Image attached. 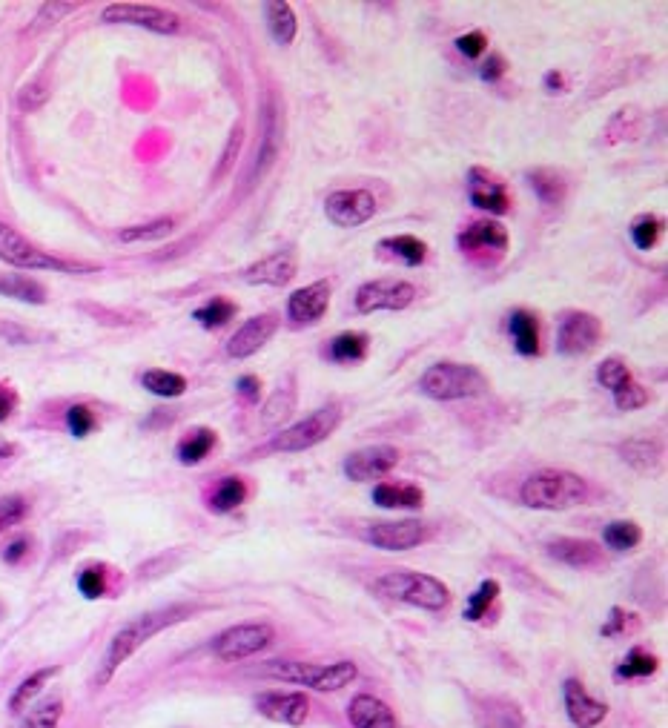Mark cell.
I'll return each mask as SVG.
<instances>
[{"mask_svg":"<svg viewBox=\"0 0 668 728\" xmlns=\"http://www.w3.org/2000/svg\"><path fill=\"white\" fill-rule=\"evenodd\" d=\"M190 611H193L190 605H170V608L150 611V614H141V617H135L132 622H127V625L112 637V643H109L107 654H104V663H101V671H98L95 683H98V686H107L109 680L115 677V671L127 663L141 645L147 643L150 637H155L158 631H164L167 625L187 620Z\"/></svg>","mask_w":668,"mask_h":728,"instance_id":"obj_1","label":"cell"},{"mask_svg":"<svg viewBox=\"0 0 668 728\" xmlns=\"http://www.w3.org/2000/svg\"><path fill=\"white\" fill-rule=\"evenodd\" d=\"M585 496H588V485L582 476L571 471H554V468L531 473L519 488L522 505L534 511H565L585 502Z\"/></svg>","mask_w":668,"mask_h":728,"instance_id":"obj_2","label":"cell"},{"mask_svg":"<svg viewBox=\"0 0 668 728\" xmlns=\"http://www.w3.org/2000/svg\"><path fill=\"white\" fill-rule=\"evenodd\" d=\"M256 674L284 680V683H296V686L316 688V691H339V688L350 686L359 677V668L350 660H339V663L330 665L299 663V660H270V663L259 665Z\"/></svg>","mask_w":668,"mask_h":728,"instance_id":"obj_3","label":"cell"},{"mask_svg":"<svg viewBox=\"0 0 668 728\" xmlns=\"http://www.w3.org/2000/svg\"><path fill=\"white\" fill-rule=\"evenodd\" d=\"M373 591L396 602H408L425 611H442L451 605V591L442 579L416 571H390L373 582Z\"/></svg>","mask_w":668,"mask_h":728,"instance_id":"obj_4","label":"cell"},{"mask_svg":"<svg viewBox=\"0 0 668 728\" xmlns=\"http://www.w3.org/2000/svg\"><path fill=\"white\" fill-rule=\"evenodd\" d=\"M419 387L425 396H431L436 402H456V399L482 396L488 390V379L474 364L436 362L422 373Z\"/></svg>","mask_w":668,"mask_h":728,"instance_id":"obj_5","label":"cell"},{"mask_svg":"<svg viewBox=\"0 0 668 728\" xmlns=\"http://www.w3.org/2000/svg\"><path fill=\"white\" fill-rule=\"evenodd\" d=\"M0 261L21 267V270H55V273H92L95 270L92 264L49 256L46 250L35 247L29 238H23L9 224H0Z\"/></svg>","mask_w":668,"mask_h":728,"instance_id":"obj_6","label":"cell"},{"mask_svg":"<svg viewBox=\"0 0 668 728\" xmlns=\"http://www.w3.org/2000/svg\"><path fill=\"white\" fill-rule=\"evenodd\" d=\"M339 422H342V410H339V407L336 405L319 407V410L310 413L307 419H302V422H296V425H290V428H284L281 433H276L273 442H270V450H276V453H302V450L316 448V445H322L333 430L339 428Z\"/></svg>","mask_w":668,"mask_h":728,"instance_id":"obj_7","label":"cell"},{"mask_svg":"<svg viewBox=\"0 0 668 728\" xmlns=\"http://www.w3.org/2000/svg\"><path fill=\"white\" fill-rule=\"evenodd\" d=\"M273 637L276 634L267 622H241V625H233V628L218 634L213 651L224 663H238V660H247V657L264 651L267 645L273 643Z\"/></svg>","mask_w":668,"mask_h":728,"instance_id":"obj_8","label":"cell"},{"mask_svg":"<svg viewBox=\"0 0 668 728\" xmlns=\"http://www.w3.org/2000/svg\"><path fill=\"white\" fill-rule=\"evenodd\" d=\"M416 299V287L405 279H376L365 281L359 290H356V310L359 313H399V310H408L410 304Z\"/></svg>","mask_w":668,"mask_h":728,"instance_id":"obj_9","label":"cell"},{"mask_svg":"<svg viewBox=\"0 0 668 728\" xmlns=\"http://www.w3.org/2000/svg\"><path fill=\"white\" fill-rule=\"evenodd\" d=\"M603 339V322L585 310H565L557 327V350L562 356H585Z\"/></svg>","mask_w":668,"mask_h":728,"instance_id":"obj_10","label":"cell"},{"mask_svg":"<svg viewBox=\"0 0 668 728\" xmlns=\"http://www.w3.org/2000/svg\"><path fill=\"white\" fill-rule=\"evenodd\" d=\"M104 21L107 23H127V26H141L158 35H175L181 32V18L158 9V6H147V3H112L104 9Z\"/></svg>","mask_w":668,"mask_h":728,"instance_id":"obj_11","label":"cell"},{"mask_svg":"<svg viewBox=\"0 0 668 728\" xmlns=\"http://www.w3.org/2000/svg\"><path fill=\"white\" fill-rule=\"evenodd\" d=\"M324 215L342 230L362 227L376 215V195L370 190H336L324 201Z\"/></svg>","mask_w":668,"mask_h":728,"instance_id":"obj_12","label":"cell"},{"mask_svg":"<svg viewBox=\"0 0 668 728\" xmlns=\"http://www.w3.org/2000/svg\"><path fill=\"white\" fill-rule=\"evenodd\" d=\"M428 528L416 519H402V522H376L362 531V539L382 548V551H410L428 539Z\"/></svg>","mask_w":668,"mask_h":728,"instance_id":"obj_13","label":"cell"},{"mask_svg":"<svg viewBox=\"0 0 668 728\" xmlns=\"http://www.w3.org/2000/svg\"><path fill=\"white\" fill-rule=\"evenodd\" d=\"M399 459H402V453H399V448H393V445H370V448L350 453L345 459V465H342V471L353 482H370V479L388 476L399 465Z\"/></svg>","mask_w":668,"mask_h":728,"instance_id":"obj_14","label":"cell"},{"mask_svg":"<svg viewBox=\"0 0 668 728\" xmlns=\"http://www.w3.org/2000/svg\"><path fill=\"white\" fill-rule=\"evenodd\" d=\"M330 296H333V284L327 279L313 281L307 287H299L290 299H287V319L304 327V324L322 322L327 307H330Z\"/></svg>","mask_w":668,"mask_h":728,"instance_id":"obj_15","label":"cell"},{"mask_svg":"<svg viewBox=\"0 0 668 728\" xmlns=\"http://www.w3.org/2000/svg\"><path fill=\"white\" fill-rule=\"evenodd\" d=\"M276 330H279V316L276 313H259V316L247 319L233 333V339L227 342V353L233 359H250L253 353H259L261 347L273 339Z\"/></svg>","mask_w":668,"mask_h":728,"instance_id":"obj_16","label":"cell"},{"mask_svg":"<svg viewBox=\"0 0 668 728\" xmlns=\"http://www.w3.org/2000/svg\"><path fill=\"white\" fill-rule=\"evenodd\" d=\"M508 241H511L508 230L494 218H479L456 236V244L465 256H476V253H499L502 256L508 250Z\"/></svg>","mask_w":668,"mask_h":728,"instance_id":"obj_17","label":"cell"},{"mask_svg":"<svg viewBox=\"0 0 668 728\" xmlns=\"http://www.w3.org/2000/svg\"><path fill=\"white\" fill-rule=\"evenodd\" d=\"M256 708L267 720L284 726H302L310 714V703L299 691H267L256 700Z\"/></svg>","mask_w":668,"mask_h":728,"instance_id":"obj_18","label":"cell"},{"mask_svg":"<svg viewBox=\"0 0 668 728\" xmlns=\"http://www.w3.org/2000/svg\"><path fill=\"white\" fill-rule=\"evenodd\" d=\"M468 193H471V204L485 213L505 215L511 210V195L505 190V184L482 167L468 172Z\"/></svg>","mask_w":668,"mask_h":728,"instance_id":"obj_19","label":"cell"},{"mask_svg":"<svg viewBox=\"0 0 668 728\" xmlns=\"http://www.w3.org/2000/svg\"><path fill=\"white\" fill-rule=\"evenodd\" d=\"M299 273V261L293 250H276L273 256L261 258L256 264H250L244 270V281L247 284H267V287H284L296 279Z\"/></svg>","mask_w":668,"mask_h":728,"instance_id":"obj_20","label":"cell"},{"mask_svg":"<svg viewBox=\"0 0 668 728\" xmlns=\"http://www.w3.org/2000/svg\"><path fill=\"white\" fill-rule=\"evenodd\" d=\"M562 700H565V711H568V720L577 728H594L600 726L608 714V706L594 700L580 680H565L562 686Z\"/></svg>","mask_w":668,"mask_h":728,"instance_id":"obj_21","label":"cell"},{"mask_svg":"<svg viewBox=\"0 0 668 728\" xmlns=\"http://www.w3.org/2000/svg\"><path fill=\"white\" fill-rule=\"evenodd\" d=\"M281 150V124H279V109L270 107L264 109V129H261L259 150L253 158V170H250V184H256L259 178H264L270 167L276 164Z\"/></svg>","mask_w":668,"mask_h":728,"instance_id":"obj_22","label":"cell"},{"mask_svg":"<svg viewBox=\"0 0 668 728\" xmlns=\"http://www.w3.org/2000/svg\"><path fill=\"white\" fill-rule=\"evenodd\" d=\"M548 557L568 565V568H594V565L603 562V551L591 539L560 536V539L548 542Z\"/></svg>","mask_w":668,"mask_h":728,"instance_id":"obj_23","label":"cell"},{"mask_svg":"<svg viewBox=\"0 0 668 728\" xmlns=\"http://www.w3.org/2000/svg\"><path fill=\"white\" fill-rule=\"evenodd\" d=\"M476 726L479 728H525V717L517 703L505 697H485L474 708Z\"/></svg>","mask_w":668,"mask_h":728,"instance_id":"obj_24","label":"cell"},{"mask_svg":"<svg viewBox=\"0 0 668 728\" xmlns=\"http://www.w3.org/2000/svg\"><path fill=\"white\" fill-rule=\"evenodd\" d=\"M347 717L353 728H396V714L388 703L370 697V694H359L350 708H347Z\"/></svg>","mask_w":668,"mask_h":728,"instance_id":"obj_25","label":"cell"},{"mask_svg":"<svg viewBox=\"0 0 668 728\" xmlns=\"http://www.w3.org/2000/svg\"><path fill=\"white\" fill-rule=\"evenodd\" d=\"M508 327H511L514 347H517L519 356H525V359L539 356L542 344H539V322L534 313H528V310H514V313L508 316Z\"/></svg>","mask_w":668,"mask_h":728,"instance_id":"obj_26","label":"cell"},{"mask_svg":"<svg viewBox=\"0 0 668 728\" xmlns=\"http://www.w3.org/2000/svg\"><path fill=\"white\" fill-rule=\"evenodd\" d=\"M264 12H267V29L273 35V41L287 46V43L296 41V32H299V21H296V12L290 3L284 0H270L264 3Z\"/></svg>","mask_w":668,"mask_h":728,"instance_id":"obj_27","label":"cell"},{"mask_svg":"<svg viewBox=\"0 0 668 728\" xmlns=\"http://www.w3.org/2000/svg\"><path fill=\"white\" fill-rule=\"evenodd\" d=\"M373 502L379 508H388V511H393V508H422L425 493H422V488H416V485L382 482V485L373 488Z\"/></svg>","mask_w":668,"mask_h":728,"instance_id":"obj_28","label":"cell"},{"mask_svg":"<svg viewBox=\"0 0 668 728\" xmlns=\"http://www.w3.org/2000/svg\"><path fill=\"white\" fill-rule=\"evenodd\" d=\"M367 347H370V336L367 333L347 330V333H339L333 342L327 344V359L339 364L362 362L367 356Z\"/></svg>","mask_w":668,"mask_h":728,"instance_id":"obj_29","label":"cell"},{"mask_svg":"<svg viewBox=\"0 0 668 728\" xmlns=\"http://www.w3.org/2000/svg\"><path fill=\"white\" fill-rule=\"evenodd\" d=\"M528 184L531 190L537 193V198L545 204V207H557L565 201V181H562L560 172L548 170V167H539V170H531L528 175Z\"/></svg>","mask_w":668,"mask_h":728,"instance_id":"obj_30","label":"cell"},{"mask_svg":"<svg viewBox=\"0 0 668 728\" xmlns=\"http://www.w3.org/2000/svg\"><path fill=\"white\" fill-rule=\"evenodd\" d=\"M379 250H385L388 256L399 258V261L408 264V267H419V264H425V258H428V244L416 236L382 238V241H379Z\"/></svg>","mask_w":668,"mask_h":728,"instance_id":"obj_31","label":"cell"},{"mask_svg":"<svg viewBox=\"0 0 668 728\" xmlns=\"http://www.w3.org/2000/svg\"><path fill=\"white\" fill-rule=\"evenodd\" d=\"M216 430L195 428L190 430L181 442H178V459L181 465H198L210 456V450L216 448Z\"/></svg>","mask_w":668,"mask_h":728,"instance_id":"obj_32","label":"cell"},{"mask_svg":"<svg viewBox=\"0 0 668 728\" xmlns=\"http://www.w3.org/2000/svg\"><path fill=\"white\" fill-rule=\"evenodd\" d=\"M247 502V485H244V479L241 476H227V479H221V485L216 488V493L210 496V508L216 511V514H230V511H236Z\"/></svg>","mask_w":668,"mask_h":728,"instance_id":"obj_33","label":"cell"},{"mask_svg":"<svg viewBox=\"0 0 668 728\" xmlns=\"http://www.w3.org/2000/svg\"><path fill=\"white\" fill-rule=\"evenodd\" d=\"M620 456H623L625 465H631L634 471L640 473H648L657 468V462H660V450L654 442H648V439H628L620 445Z\"/></svg>","mask_w":668,"mask_h":728,"instance_id":"obj_34","label":"cell"},{"mask_svg":"<svg viewBox=\"0 0 668 728\" xmlns=\"http://www.w3.org/2000/svg\"><path fill=\"white\" fill-rule=\"evenodd\" d=\"M0 293L15 301H26V304H44L46 301L44 287H41L35 279L18 276V273H12V276H0Z\"/></svg>","mask_w":668,"mask_h":728,"instance_id":"obj_35","label":"cell"},{"mask_svg":"<svg viewBox=\"0 0 668 728\" xmlns=\"http://www.w3.org/2000/svg\"><path fill=\"white\" fill-rule=\"evenodd\" d=\"M236 313L238 307L233 301L216 296V299H210L207 304H201V307L193 313V319L201 324L204 330H218V327L230 324V319H236Z\"/></svg>","mask_w":668,"mask_h":728,"instance_id":"obj_36","label":"cell"},{"mask_svg":"<svg viewBox=\"0 0 668 728\" xmlns=\"http://www.w3.org/2000/svg\"><path fill=\"white\" fill-rule=\"evenodd\" d=\"M296 410V390L293 387H279L264 407H261V422L267 425V428H279L281 422L290 416Z\"/></svg>","mask_w":668,"mask_h":728,"instance_id":"obj_37","label":"cell"},{"mask_svg":"<svg viewBox=\"0 0 668 728\" xmlns=\"http://www.w3.org/2000/svg\"><path fill=\"white\" fill-rule=\"evenodd\" d=\"M605 545L611 551H631L643 542V528L637 522H628V519H617L611 525H605Z\"/></svg>","mask_w":668,"mask_h":728,"instance_id":"obj_38","label":"cell"},{"mask_svg":"<svg viewBox=\"0 0 668 728\" xmlns=\"http://www.w3.org/2000/svg\"><path fill=\"white\" fill-rule=\"evenodd\" d=\"M58 665H52V668H41V671H35L32 677H26L21 686L15 688V694H12V700H9V708L12 711H23V708L29 706L38 694H41V688L52 680V677H58Z\"/></svg>","mask_w":668,"mask_h":728,"instance_id":"obj_39","label":"cell"},{"mask_svg":"<svg viewBox=\"0 0 668 728\" xmlns=\"http://www.w3.org/2000/svg\"><path fill=\"white\" fill-rule=\"evenodd\" d=\"M144 387L155 393V396H164V399H175L187 390V379L181 373H173V370H147L141 376Z\"/></svg>","mask_w":668,"mask_h":728,"instance_id":"obj_40","label":"cell"},{"mask_svg":"<svg viewBox=\"0 0 668 728\" xmlns=\"http://www.w3.org/2000/svg\"><path fill=\"white\" fill-rule=\"evenodd\" d=\"M175 230V221L173 218H155L150 224H135V227H127V230H121V241H161V238H167L170 233Z\"/></svg>","mask_w":668,"mask_h":728,"instance_id":"obj_41","label":"cell"},{"mask_svg":"<svg viewBox=\"0 0 668 728\" xmlns=\"http://www.w3.org/2000/svg\"><path fill=\"white\" fill-rule=\"evenodd\" d=\"M496 597H499V582H496V579H485L474 594H471L468 605H465V620L471 622L482 620V617L488 614V608L496 602Z\"/></svg>","mask_w":668,"mask_h":728,"instance_id":"obj_42","label":"cell"},{"mask_svg":"<svg viewBox=\"0 0 668 728\" xmlns=\"http://www.w3.org/2000/svg\"><path fill=\"white\" fill-rule=\"evenodd\" d=\"M663 233V221L657 215H637L634 224H631V241L637 250H651L657 244V238Z\"/></svg>","mask_w":668,"mask_h":728,"instance_id":"obj_43","label":"cell"},{"mask_svg":"<svg viewBox=\"0 0 668 728\" xmlns=\"http://www.w3.org/2000/svg\"><path fill=\"white\" fill-rule=\"evenodd\" d=\"M654 671H657V657H651V654L640 651V648L628 651V657H625L623 663L617 665V677H620V680H634V677H651Z\"/></svg>","mask_w":668,"mask_h":728,"instance_id":"obj_44","label":"cell"},{"mask_svg":"<svg viewBox=\"0 0 668 728\" xmlns=\"http://www.w3.org/2000/svg\"><path fill=\"white\" fill-rule=\"evenodd\" d=\"M61 717H64V703L61 700H46V703H41V706L32 708L26 714L21 728H58Z\"/></svg>","mask_w":668,"mask_h":728,"instance_id":"obj_45","label":"cell"},{"mask_svg":"<svg viewBox=\"0 0 668 728\" xmlns=\"http://www.w3.org/2000/svg\"><path fill=\"white\" fill-rule=\"evenodd\" d=\"M66 428L75 439H87L92 430L98 428V419L92 413V407L87 405H72L66 410Z\"/></svg>","mask_w":668,"mask_h":728,"instance_id":"obj_46","label":"cell"},{"mask_svg":"<svg viewBox=\"0 0 668 728\" xmlns=\"http://www.w3.org/2000/svg\"><path fill=\"white\" fill-rule=\"evenodd\" d=\"M78 591L87 597V600H101L107 594V571L101 565H89L81 571L78 577Z\"/></svg>","mask_w":668,"mask_h":728,"instance_id":"obj_47","label":"cell"},{"mask_svg":"<svg viewBox=\"0 0 668 728\" xmlns=\"http://www.w3.org/2000/svg\"><path fill=\"white\" fill-rule=\"evenodd\" d=\"M614 393V405L620 407V410H640L643 405H648V390L643 385H637L634 379H628L625 385H620L617 390H611Z\"/></svg>","mask_w":668,"mask_h":728,"instance_id":"obj_48","label":"cell"},{"mask_svg":"<svg viewBox=\"0 0 668 728\" xmlns=\"http://www.w3.org/2000/svg\"><path fill=\"white\" fill-rule=\"evenodd\" d=\"M26 514H29V502L23 496H3L0 499V534L23 522Z\"/></svg>","mask_w":668,"mask_h":728,"instance_id":"obj_49","label":"cell"},{"mask_svg":"<svg viewBox=\"0 0 668 728\" xmlns=\"http://www.w3.org/2000/svg\"><path fill=\"white\" fill-rule=\"evenodd\" d=\"M631 379V370L623 359H605L600 367H597V382L608 390H617L620 385H625Z\"/></svg>","mask_w":668,"mask_h":728,"instance_id":"obj_50","label":"cell"},{"mask_svg":"<svg viewBox=\"0 0 668 728\" xmlns=\"http://www.w3.org/2000/svg\"><path fill=\"white\" fill-rule=\"evenodd\" d=\"M78 9V3H46L41 6V12H38V18H35V26L29 29V32H38V29H44V26H52V23H58L61 15H69V12H75Z\"/></svg>","mask_w":668,"mask_h":728,"instance_id":"obj_51","label":"cell"},{"mask_svg":"<svg viewBox=\"0 0 668 728\" xmlns=\"http://www.w3.org/2000/svg\"><path fill=\"white\" fill-rule=\"evenodd\" d=\"M456 49H459L465 58H479V55L488 49V38H485V32H479V29L465 32V35L456 38Z\"/></svg>","mask_w":668,"mask_h":728,"instance_id":"obj_52","label":"cell"},{"mask_svg":"<svg viewBox=\"0 0 668 728\" xmlns=\"http://www.w3.org/2000/svg\"><path fill=\"white\" fill-rule=\"evenodd\" d=\"M241 144H244V129L238 124V127L233 129V135H230V144H227V150H224V158H221V167L216 170V178L227 175V170L236 164V155L238 150H241Z\"/></svg>","mask_w":668,"mask_h":728,"instance_id":"obj_53","label":"cell"},{"mask_svg":"<svg viewBox=\"0 0 668 728\" xmlns=\"http://www.w3.org/2000/svg\"><path fill=\"white\" fill-rule=\"evenodd\" d=\"M505 69H508V64H505V58L502 55H496V52H491V58H485V64L479 66V75H482V81H499L502 75H505Z\"/></svg>","mask_w":668,"mask_h":728,"instance_id":"obj_54","label":"cell"},{"mask_svg":"<svg viewBox=\"0 0 668 728\" xmlns=\"http://www.w3.org/2000/svg\"><path fill=\"white\" fill-rule=\"evenodd\" d=\"M46 98H49V92H46L41 84H29L26 89L21 92V107L23 109H38L44 104Z\"/></svg>","mask_w":668,"mask_h":728,"instance_id":"obj_55","label":"cell"},{"mask_svg":"<svg viewBox=\"0 0 668 728\" xmlns=\"http://www.w3.org/2000/svg\"><path fill=\"white\" fill-rule=\"evenodd\" d=\"M625 622H628V614H625L623 608H611V617L608 622L603 625V637H617V634H623L625 631Z\"/></svg>","mask_w":668,"mask_h":728,"instance_id":"obj_56","label":"cell"},{"mask_svg":"<svg viewBox=\"0 0 668 728\" xmlns=\"http://www.w3.org/2000/svg\"><path fill=\"white\" fill-rule=\"evenodd\" d=\"M0 336H3V339H9L12 344H26L35 339V333H29L26 327H18V324H6V322H0Z\"/></svg>","mask_w":668,"mask_h":728,"instance_id":"obj_57","label":"cell"},{"mask_svg":"<svg viewBox=\"0 0 668 728\" xmlns=\"http://www.w3.org/2000/svg\"><path fill=\"white\" fill-rule=\"evenodd\" d=\"M236 387H238V393H241L247 402H253V405H256V402L261 399V382L256 379V376H241V379L236 382Z\"/></svg>","mask_w":668,"mask_h":728,"instance_id":"obj_58","label":"cell"},{"mask_svg":"<svg viewBox=\"0 0 668 728\" xmlns=\"http://www.w3.org/2000/svg\"><path fill=\"white\" fill-rule=\"evenodd\" d=\"M29 539L26 536H21V539H15L12 545H6V551H3V562H9V565H18L26 554H29Z\"/></svg>","mask_w":668,"mask_h":728,"instance_id":"obj_59","label":"cell"},{"mask_svg":"<svg viewBox=\"0 0 668 728\" xmlns=\"http://www.w3.org/2000/svg\"><path fill=\"white\" fill-rule=\"evenodd\" d=\"M15 407H18V393L9 385H0V422H6Z\"/></svg>","mask_w":668,"mask_h":728,"instance_id":"obj_60","label":"cell"},{"mask_svg":"<svg viewBox=\"0 0 668 728\" xmlns=\"http://www.w3.org/2000/svg\"><path fill=\"white\" fill-rule=\"evenodd\" d=\"M545 89H548V92H554V95L565 89V75H562L560 69H551V72L545 75Z\"/></svg>","mask_w":668,"mask_h":728,"instance_id":"obj_61","label":"cell"},{"mask_svg":"<svg viewBox=\"0 0 668 728\" xmlns=\"http://www.w3.org/2000/svg\"><path fill=\"white\" fill-rule=\"evenodd\" d=\"M9 456H15V445L0 436V459H9Z\"/></svg>","mask_w":668,"mask_h":728,"instance_id":"obj_62","label":"cell"}]
</instances>
